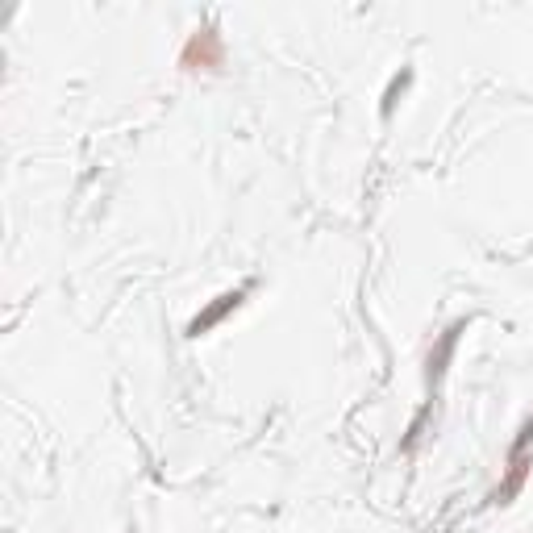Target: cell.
Instances as JSON below:
<instances>
[{"label":"cell","mask_w":533,"mask_h":533,"mask_svg":"<svg viewBox=\"0 0 533 533\" xmlns=\"http://www.w3.org/2000/svg\"><path fill=\"white\" fill-rule=\"evenodd\" d=\"M529 471H533V417L517 429L509 454H504V479L492 492V504H513L529 484Z\"/></svg>","instance_id":"obj_1"},{"label":"cell","mask_w":533,"mask_h":533,"mask_svg":"<svg viewBox=\"0 0 533 533\" xmlns=\"http://www.w3.org/2000/svg\"><path fill=\"white\" fill-rule=\"evenodd\" d=\"M225 63H230V50H225V38L217 34V25H200L196 34H188L180 50V67L188 75H217Z\"/></svg>","instance_id":"obj_2"},{"label":"cell","mask_w":533,"mask_h":533,"mask_svg":"<svg viewBox=\"0 0 533 533\" xmlns=\"http://www.w3.org/2000/svg\"><path fill=\"white\" fill-rule=\"evenodd\" d=\"M250 296V288H234V292H221L217 300H209L205 309H200L192 321H188V338H205V334H213V329L230 317V313H238L242 309V300Z\"/></svg>","instance_id":"obj_3"},{"label":"cell","mask_w":533,"mask_h":533,"mask_svg":"<svg viewBox=\"0 0 533 533\" xmlns=\"http://www.w3.org/2000/svg\"><path fill=\"white\" fill-rule=\"evenodd\" d=\"M467 334V321H454L446 334L434 342V350H429V359H425V379L429 384H442V375H446V367H450V359H454V350H459V338Z\"/></svg>","instance_id":"obj_4"},{"label":"cell","mask_w":533,"mask_h":533,"mask_svg":"<svg viewBox=\"0 0 533 533\" xmlns=\"http://www.w3.org/2000/svg\"><path fill=\"white\" fill-rule=\"evenodd\" d=\"M409 84H413V67H400V75H392V80H388V88H384V105H379V117H384V121L396 113L400 96L409 92Z\"/></svg>","instance_id":"obj_5"}]
</instances>
